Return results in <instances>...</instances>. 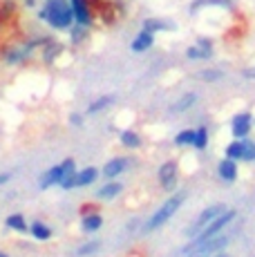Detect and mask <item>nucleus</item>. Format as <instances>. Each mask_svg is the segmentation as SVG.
<instances>
[{
	"label": "nucleus",
	"mask_w": 255,
	"mask_h": 257,
	"mask_svg": "<svg viewBox=\"0 0 255 257\" xmlns=\"http://www.w3.org/2000/svg\"><path fill=\"white\" fill-rule=\"evenodd\" d=\"M38 18L45 21L56 32H65L74 23V14H72L70 0H45L41 9H38Z\"/></svg>",
	"instance_id": "1"
},
{
	"label": "nucleus",
	"mask_w": 255,
	"mask_h": 257,
	"mask_svg": "<svg viewBox=\"0 0 255 257\" xmlns=\"http://www.w3.org/2000/svg\"><path fill=\"white\" fill-rule=\"evenodd\" d=\"M184 201H186V195H184V192H175V195L170 197V199H166V201H164V206H159V208L153 212V217H150V219L146 221L144 228L148 230V233L164 228V226L170 221V217H173L175 212L181 208V204H184Z\"/></svg>",
	"instance_id": "2"
},
{
	"label": "nucleus",
	"mask_w": 255,
	"mask_h": 257,
	"mask_svg": "<svg viewBox=\"0 0 255 257\" xmlns=\"http://www.w3.org/2000/svg\"><path fill=\"white\" fill-rule=\"evenodd\" d=\"M226 244H228V239L224 235L210 237V239H193L188 246L181 248V255L184 257H213L215 253H219Z\"/></svg>",
	"instance_id": "3"
},
{
	"label": "nucleus",
	"mask_w": 255,
	"mask_h": 257,
	"mask_svg": "<svg viewBox=\"0 0 255 257\" xmlns=\"http://www.w3.org/2000/svg\"><path fill=\"white\" fill-rule=\"evenodd\" d=\"M224 210H226V206H224V204H213V206H208V208H204L197 217H195L193 224H190L188 228H186V235H188V237H197V235L206 228V226H208L210 221L215 219V217L222 215Z\"/></svg>",
	"instance_id": "4"
},
{
	"label": "nucleus",
	"mask_w": 255,
	"mask_h": 257,
	"mask_svg": "<svg viewBox=\"0 0 255 257\" xmlns=\"http://www.w3.org/2000/svg\"><path fill=\"white\" fill-rule=\"evenodd\" d=\"M235 217H237V212L235 210H224L222 215L219 217H215L213 221H210L208 226H206V228L202 230V233H199L197 237H193V239H210V237H217V235H222V230L226 228V226L230 224V221L235 219Z\"/></svg>",
	"instance_id": "5"
},
{
	"label": "nucleus",
	"mask_w": 255,
	"mask_h": 257,
	"mask_svg": "<svg viewBox=\"0 0 255 257\" xmlns=\"http://www.w3.org/2000/svg\"><path fill=\"white\" fill-rule=\"evenodd\" d=\"M253 130V114L248 112H237L230 118V132H233L235 139H248Z\"/></svg>",
	"instance_id": "6"
},
{
	"label": "nucleus",
	"mask_w": 255,
	"mask_h": 257,
	"mask_svg": "<svg viewBox=\"0 0 255 257\" xmlns=\"http://www.w3.org/2000/svg\"><path fill=\"white\" fill-rule=\"evenodd\" d=\"M72 14H74V23L83 25V27H90L94 23V14L90 9V3L87 0H70Z\"/></svg>",
	"instance_id": "7"
},
{
	"label": "nucleus",
	"mask_w": 255,
	"mask_h": 257,
	"mask_svg": "<svg viewBox=\"0 0 255 257\" xmlns=\"http://www.w3.org/2000/svg\"><path fill=\"white\" fill-rule=\"evenodd\" d=\"M159 184L164 190H173L177 186V164L175 161H166L159 166Z\"/></svg>",
	"instance_id": "8"
},
{
	"label": "nucleus",
	"mask_w": 255,
	"mask_h": 257,
	"mask_svg": "<svg viewBox=\"0 0 255 257\" xmlns=\"http://www.w3.org/2000/svg\"><path fill=\"white\" fill-rule=\"evenodd\" d=\"M233 7H235L233 0H193L188 5V12L195 16L202 9H233Z\"/></svg>",
	"instance_id": "9"
},
{
	"label": "nucleus",
	"mask_w": 255,
	"mask_h": 257,
	"mask_svg": "<svg viewBox=\"0 0 255 257\" xmlns=\"http://www.w3.org/2000/svg\"><path fill=\"white\" fill-rule=\"evenodd\" d=\"M61 166V188H65V190H72V188L76 186V164H74V159H65L63 164H58Z\"/></svg>",
	"instance_id": "10"
},
{
	"label": "nucleus",
	"mask_w": 255,
	"mask_h": 257,
	"mask_svg": "<svg viewBox=\"0 0 255 257\" xmlns=\"http://www.w3.org/2000/svg\"><path fill=\"white\" fill-rule=\"evenodd\" d=\"M155 45V34H150V32H146V29H141L139 34H137L135 38H132V43H130V49L135 54H144V52H148L150 47Z\"/></svg>",
	"instance_id": "11"
},
{
	"label": "nucleus",
	"mask_w": 255,
	"mask_h": 257,
	"mask_svg": "<svg viewBox=\"0 0 255 257\" xmlns=\"http://www.w3.org/2000/svg\"><path fill=\"white\" fill-rule=\"evenodd\" d=\"M141 29L150 34H159V32H175V23L168 21V18H146L141 23Z\"/></svg>",
	"instance_id": "12"
},
{
	"label": "nucleus",
	"mask_w": 255,
	"mask_h": 257,
	"mask_svg": "<svg viewBox=\"0 0 255 257\" xmlns=\"http://www.w3.org/2000/svg\"><path fill=\"white\" fill-rule=\"evenodd\" d=\"M125 168H128V159H125V157H114V159H110L105 166H103L101 175L105 177V179H114V177L123 175Z\"/></svg>",
	"instance_id": "13"
},
{
	"label": "nucleus",
	"mask_w": 255,
	"mask_h": 257,
	"mask_svg": "<svg viewBox=\"0 0 255 257\" xmlns=\"http://www.w3.org/2000/svg\"><path fill=\"white\" fill-rule=\"evenodd\" d=\"M197 101H199V94H197V92H186V94H181V96L173 103V105H170V112H173V114H181V112H188Z\"/></svg>",
	"instance_id": "14"
},
{
	"label": "nucleus",
	"mask_w": 255,
	"mask_h": 257,
	"mask_svg": "<svg viewBox=\"0 0 255 257\" xmlns=\"http://www.w3.org/2000/svg\"><path fill=\"white\" fill-rule=\"evenodd\" d=\"M217 175H219V179H224V181H235L237 179V161L235 159H222L219 161V166H217Z\"/></svg>",
	"instance_id": "15"
},
{
	"label": "nucleus",
	"mask_w": 255,
	"mask_h": 257,
	"mask_svg": "<svg viewBox=\"0 0 255 257\" xmlns=\"http://www.w3.org/2000/svg\"><path fill=\"white\" fill-rule=\"evenodd\" d=\"M63 49H65V47H63L61 43H54L52 38H50V41H47L45 45L41 47V52H43V61H45L47 65H52V63L63 54Z\"/></svg>",
	"instance_id": "16"
},
{
	"label": "nucleus",
	"mask_w": 255,
	"mask_h": 257,
	"mask_svg": "<svg viewBox=\"0 0 255 257\" xmlns=\"http://www.w3.org/2000/svg\"><path fill=\"white\" fill-rule=\"evenodd\" d=\"M58 184H61V166H54V168H50V170H47L45 175L41 177V181H38L41 190H47V188L58 186Z\"/></svg>",
	"instance_id": "17"
},
{
	"label": "nucleus",
	"mask_w": 255,
	"mask_h": 257,
	"mask_svg": "<svg viewBox=\"0 0 255 257\" xmlns=\"http://www.w3.org/2000/svg\"><path fill=\"white\" fill-rule=\"evenodd\" d=\"M112 103H114V96H112V94H103V96L94 98V101H92L90 105H87L85 114H99V112H103L105 107H110Z\"/></svg>",
	"instance_id": "18"
},
{
	"label": "nucleus",
	"mask_w": 255,
	"mask_h": 257,
	"mask_svg": "<svg viewBox=\"0 0 255 257\" xmlns=\"http://www.w3.org/2000/svg\"><path fill=\"white\" fill-rule=\"evenodd\" d=\"M103 226V217L99 212H90V215H83L81 219V228L85 230V233H96Z\"/></svg>",
	"instance_id": "19"
},
{
	"label": "nucleus",
	"mask_w": 255,
	"mask_h": 257,
	"mask_svg": "<svg viewBox=\"0 0 255 257\" xmlns=\"http://www.w3.org/2000/svg\"><path fill=\"white\" fill-rule=\"evenodd\" d=\"M186 58H188V61H210V58H213V49L190 45L188 49H186Z\"/></svg>",
	"instance_id": "20"
},
{
	"label": "nucleus",
	"mask_w": 255,
	"mask_h": 257,
	"mask_svg": "<svg viewBox=\"0 0 255 257\" xmlns=\"http://www.w3.org/2000/svg\"><path fill=\"white\" fill-rule=\"evenodd\" d=\"M121 192H123V186H121L119 181H110V184H105L103 188H99L96 197H99V199H114V197H119Z\"/></svg>",
	"instance_id": "21"
},
{
	"label": "nucleus",
	"mask_w": 255,
	"mask_h": 257,
	"mask_svg": "<svg viewBox=\"0 0 255 257\" xmlns=\"http://www.w3.org/2000/svg\"><path fill=\"white\" fill-rule=\"evenodd\" d=\"M29 230H32L34 239H38V241H47L52 237V228L47 224H43V221H34V224L29 226Z\"/></svg>",
	"instance_id": "22"
},
{
	"label": "nucleus",
	"mask_w": 255,
	"mask_h": 257,
	"mask_svg": "<svg viewBox=\"0 0 255 257\" xmlns=\"http://www.w3.org/2000/svg\"><path fill=\"white\" fill-rule=\"evenodd\" d=\"M197 78L202 83H217L219 78H224V70H217V67H206V70L197 72Z\"/></svg>",
	"instance_id": "23"
},
{
	"label": "nucleus",
	"mask_w": 255,
	"mask_h": 257,
	"mask_svg": "<svg viewBox=\"0 0 255 257\" xmlns=\"http://www.w3.org/2000/svg\"><path fill=\"white\" fill-rule=\"evenodd\" d=\"M96 177H99V170L96 168H85V170L76 172V186H90L96 181Z\"/></svg>",
	"instance_id": "24"
},
{
	"label": "nucleus",
	"mask_w": 255,
	"mask_h": 257,
	"mask_svg": "<svg viewBox=\"0 0 255 257\" xmlns=\"http://www.w3.org/2000/svg\"><path fill=\"white\" fill-rule=\"evenodd\" d=\"M5 224H7V228L16 230V233H25V230H29V228H27V221H25V217H23V215H18V212H16V215H9Z\"/></svg>",
	"instance_id": "25"
},
{
	"label": "nucleus",
	"mask_w": 255,
	"mask_h": 257,
	"mask_svg": "<svg viewBox=\"0 0 255 257\" xmlns=\"http://www.w3.org/2000/svg\"><path fill=\"white\" fill-rule=\"evenodd\" d=\"M206 146H208V127H206V125H199L197 130H195L193 148H197V150H206Z\"/></svg>",
	"instance_id": "26"
},
{
	"label": "nucleus",
	"mask_w": 255,
	"mask_h": 257,
	"mask_svg": "<svg viewBox=\"0 0 255 257\" xmlns=\"http://www.w3.org/2000/svg\"><path fill=\"white\" fill-rule=\"evenodd\" d=\"M242 148H244V139H235V141H230L228 146H226V150H224V155L228 157V159H242Z\"/></svg>",
	"instance_id": "27"
},
{
	"label": "nucleus",
	"mask_w": 255,
	"mask_h": 257,
	"mask_svg": "<svg viewBox=\"0 0 255 257\" xmlns=\"http://www.w3.org/2000/svg\"><path fill=\"white\" fill-rule=\"evenodd\" d=\"M121 143H123L125 148H139L141 146V137L137 135V132H132V130H123L121 132Z\"/></svg>",
	"instance_id": "28"
},
{
	"label": "nucleus",
	"mask_w": 255,
	"mask_h": 257,
	"mask_svg": "<svg viewBox=\"0 0 255 257\" xmlns=\"http://www.w3.org/2000/svg\"><path fill=\"white\" fill-rule=\"evenodd\" d=\"M70 38H72L74 45L83 43L87 38V27H83V25H74V27H70Z\"/></svg>",
	"instance_id": "29"
},
{
	"label": "nucleus",
	"mask_w": 255,
	"mask_h": 257,
	"mask_svg": "<svg viewBox=\"0 0 255 257\" xmlns=\"http://www.w3.org/2000/svg\"><path fill=\"white\" fill-rule=\"evenodd\" d=\"M193 139H195V130H181L175 137V146H193Z\"/></svg>",
	"instance_id": "30"
},
{
	"label": "nucleus",
	"mask_w": 255,
	"mask_h": 257,
	"mask_svg": "<svg viewBox=\"0 0 255 257\" xmlns=\"http://www.w3.org/2000/svg\"><path fill=\"white\" fill-rule=\"evenodd\" d=\"M242 159H244V161H253V159H255V141H251V139H244Z\"/></svg>",
	"instance_id": "31"
},
{
	"label": "nucleus",
	"mask_w": 255,
	"mask_h": 257,
	"mask_svg": "<svg viewBox=\"0 0 255 257\" xmlns=\"http://www.w3.org/2000/svg\"><path fill=\"white\" fill-rule=\"evenodd\" d=\"M99 250V241H90V244H83L81 248H76V255H90Z\"/></svg>",
	"instance_id": "32"
},
{
	"label": "nucleus",
	"mask_w": 255,
	"mask_h": 257,
	"mask_svg": "<svg viewBox=\"0 0 255 257\" xmlns=\"http://www.w3.org/2000/svg\"><path fill=\"white\" fill-rule=\"evenodd\" d=\"M70 123L72 125H83V116L81 114H70Z\"/></svg>",
	"instance_id": "33"
},
{
	"label": "nucleus",
	"mask_w": 255,
	"mask_h": 257,
	"mask_svg": "<svg viewBox=\"0 0 255 257\" xmlns=\"http://www.w3.org/2000/svg\"><path fill=\"white\" fill-rule=\"evenodd\" d=\"M96 210H99V208H96L94 204H92V206L87 204V206H83V210H81V212H83V215H90V212H96Z\"/></svg>",
	"instance_id": "34"
},
{
	"label": "nucleus",
	"mask_w": 255,
	"mask_h": 257,
	"mask_svg": "<svg viewBox=\"0 0 255 257\" xmlns=\"http://www.w3.org/2000/svg\"><path fill=\"white\" fill-rule=\"evenodd\" d=\"M9 179H12V175H9V172H3V175H0V186H5Z\"/></svg>",
	"instance_id": "35"
},
{
	"label": "nucleus",
	"mask_w": 255,
	"mask_h": 257,
	"mask_svg": "<svg viewBox=\"0 0 255 257\" xmlns=\"http://www.w3.org/2000/svg\"><path fill=\"white\" fill-rule=\"evenodd\" d=\"M242 74H244V78H255V67L253 70H244Z\"/></svg>",
	"instance_id": "36"
},
{
	"label": "nucleus",
	"mask_w": 255,
	"mask_h": 257,
	"mask_svg": "<svg viewBox=\"0 0 255 257\" xmlns=\"http://www.w3.org/2000/svg\"><path fill=\"white\" fill-rule=\"evenodd\" d=\"M38 5V0H25V7H29V9H34Z\"/></svg>",
	"instance_id": "37"
},
{
	"label": "nucleus",
	"mask_w": 255,
	"mask_h": 257,
	"mask_svg": "<svg viewBox=\"0 0 255 257\" xmlns=\"http://www.w3.org/2000/svg\"><path fill=\"white\" fill-rule=\"evenodd\" d=\"M213 257H226V255H222V253H215Z\"/></svg>",
	"instance_id": "38"
},
{
	"label": "nucleus",
	"mask_w": 255,
	"mask_h": 257,
	"mask_svg": "<svg viewBox=\"0 0 255 257\" xmlns=\"http://www.w3.org/2000/svg\"><path fill=\"white\" fill-rule=\"evenodd\" d=\"M0 257H9V255H7V253H3V250H0Z\"/></svg>",
	"instance_id": "39"
}]
</instances>
